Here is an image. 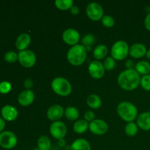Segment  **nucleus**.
<instances>
[{
	"mask_svg": "<svg viewBox=\"0 0 150 150\" xmlns=\"http://www.w3.org/2000/svg\"><path fill=\"white\" fill-rule=\"evenodd\" d=\"M140 75L135 69H126L118 76V84L122 89L132 91L136 89L140 85Z\"/></svg>",
	"mask_w": 150,
	"mask_h": 150,
	"instance_id": "1",
	"label": "nucleus"
},
{
	"mask_svg": "<svg viewBox=\"0 0 150 150\" xmlns=\"http://www.w3.org/2000/svg\"><path fill=\"white\" fill-rule=\"evenodd\" d=\"M86 56V48L82 44H77L69 49L67 54V59L72 65L80 66L85 62Z\"/></svg>",
	"mask_w": 150,
	"mask_h": 150,
	"instance_id": "2",
	"label": "nucleus"
},
{
	"mask_svg": "<svg viewBox=\"0 0 150 150\" xmlns=\"http://www.w3.org/2000/svg\"><path fill=\"white\" fill-rule=\"evenodd\" d=\"M117 111L120 118L127 122H133L138 117V109L136 106L127 101L120 103L117 105Z\"/></svg>",
	"mask_w": 150,
	"mask_h": 150,
	"instance_id": "3",
	"label": "nucleus"
},
{
	"mask_svg": "<svg viewBox=\"0 0 150 150\" xmlns=\"http://www.w3.org/2000/svg\"><path fill=\"white\" fill-rule=\"evenodd\" d=\"M51 88L56 94L62 97L68 96L72 92L70 83L62 77L55 78L51 82Z\"/></svg>",
	"mask_w": 150,
	"mask_h": 150,
	"instance_id": "4",
	"label": "nucleus"
},
{
	"mask_svg": "<svg viewBox=\"0 0 150 150\" xmlns=\"http://www.w3.org/2000/svg\"><path fill=\"white\" fill-rule=\"evenodd\" d=\"M130 47L124 40H118L113 45L111 48V57L114 59L121 61L127 58L129 54Z\"/></svg>",
	"mask_w": 150,
	"mask_h": 150,
	"instance_id": "5",
	"label": "nucleus"
},
{
	"mask_svg": "<svg viewBox=\"0 0 150 150\" xmlns=\"http://www.w3.org/2000/svg\"><path fill=\"white\" fill-rule=\"evenodd\" d=\"M17 136L13 132L6 130L0 133V146L3 149H13L17 145Z\"/></svg>",
	"mask_w": 150,
	"mask_h": 150,
	"instance_id": "6",
	"label": "nucleus"
},
{
	"mask_svg": "<svg viewBox=\"0 0 150 150\" xmlns=\"http://www.w3.org/2000/svg\"><path fill=\"white\" fill-rule=\"evenodd\" d=\"M18 62L23 67L29 68L36 63V55L31 50H25L18 53Z\"/></svg>",
	"mask_w": 150,
	"mask_h": 150,
	"instance_id": "7",
	"label": "nucleus"
},
{
	"mask_svg": "<svg viewBox=\"0 0 150 150\" xmlns=\"http://www.w3.org/2000/svg\"><path fill=\"white\" fill-rule=\"evenodd\" d=\"M86 15L92 21H99L103 17V9L102 6L97 2H91L86 9Z\"/></svg>",
	"mask_w": 150,
	"mask_h": 150,
	"instance_id": "8",
	"label": "nucleus"
},
{
	"mask_svg": "<svg viewBox=\"0 0 150 150\" xmlns=\"http://www.w3.org/2000/svg\"><path fill=\"white\" fill-rule=\"evenodd\" d=\"M50 133L57 140L64 139L67 134V127L62 121L54 122L50 126Z\"/></svg>",
	"mask_w": 150,
	"mask_h": 150,
	"instance_id": "9",
	"label": "nucleus"
},
{
	"mask_svg": "<svg viewBox=\"0 0 150 150\" xmlns=\"http://www.w3.org/2000/svg\"><path fill=\"white\" fill-rule=\"evenodd\" d=\"M89 129L92 133L97 136L103 135L108 131V126L106 122L103 120H94L89 123Z\"/></svg>",
	"mask_w": 150,
	"mask_h": 150,
	"instance_id": "10",
	"label": "nucleus"
},
{
	"mask_svg": "<svg viewBox=\"0 0 150 150\" xmlns=\"http://www.w3.org/2000/svg\"><path fill=\"white\" fill-rule=\"evenodd\" d=\"M80 34L76 29L73 28H69L65 29L62 34V40L67 45H77L80 40Z\"/></svg>",
	"mask_w": 150,
	"mask_h": 150,
	"instance_id": "11",
	"label": "nucleus"
},
{
	"mask_svg": "<svg viewBox=\"0 0 150 150\" xmlns=\"http://www.w3.org/2000/svg\"><path fill=\"white\" fill-rule=\"evenodd\" d=\"M88 70L90 76L95 79H101L105 75V67H104L103 64L98 60L92 61L89 64Z\"/></svg>",
	"mask_w": 150,
	"mask_h": 150,
	"instance_id": "12",
	"label": "nucleus"
},
{
	"mask_svg": "<svg viewBox=\"0 0 150 150\" xmlns=\"http://www.w3.org/2000/svg\"><path fill=\"white\" fill-rule=\"evenodd\" d=\"M64 114V108L60 105H54L50 107L47 111V117L53 122L59 121Z\"/></svg>",
	"mask_w": 150,
	"mask_h": 150,
	"instance_id": "13",
	"label": "nucleus"
},
{
	"mask_svg": "<svg viewBox=\"0 0 150 150\" xmlns=\"http://www.w3.org/2000/svg\"><path fill=\"white\" fill-rule=\"evenodd\" d=\"M1 114L4 120L8 122L14 121L18 116V112L16 108L10 105H5L1 110Z\"/></svg>",
	"mask_w": 150,
	"mask_h": 150,
	"instance_id": "14",
	"label": "nucleus"
},
{
	"mask_svg": "<svg viewBox=\"0 0 150 150\" xmlns=\"http://www.w3.org/2000/svg\"><path fill=\"white\" fill-rule=\"evenodd\" d=\"M147 49L146 45L142 43H135L130 47L129 54L134 59H140L146 56Z\"/></svg>",
	"mask_w": 150,
	"mask_h": 150,
	"instance_id": "15",
	"label": "nucleus"
},
{
	"mask_svg": "<svg viewBox=\"0 0 150 150\" xmlns=\"http://www.w3.org/2000/svg\"><path fill=\"white\" fill-rule=\"evenodd\" d=\"M35 100V93L32 90H23L18 96V102L22 106H29Z\"/></svg>",
	"mask_w": 150,
	"mask_h": 150,
	"instance_id": "16",
	"label": "nucleus"
},
{
	"mask_svg": "<svg viewBox=\"0 0 150 150\" xmlns=\"http://www.w3.org/2000/svg\"><path fill=\"white\" fill-rule=\"evenodd\" d=\"M138 127L145 131L150 130V112H143L137 117Z\"/></svg>",
	"mask_w": 150,
	"mask_h": 150,
	"instance_id": "17",
	"label": "nucleus"
},
{
	"mask_svg": "<svg viewBox=\"0 0 150 150\" xmlns=\"http://www.w3.org/2000/svg\"><path fill=\"white\" fill-rule=\"evenodd\" d=\"M31 43V37L29 34H21L16 41V47L20 51L26 50L27 47Z\"/></svg>",
	"mask_w": 150,
	"mask_h": 150,
	"instance_id": "18",
	"label": "nucleus"
},
{
	"mask_svg": "<svg viewBox=\"0 0 150 150\" xmlns=\"http://www.w3.org/2000/svg\"><path fill=\"white\" fill-rule=\"evenodd\" d=\"M70 150H91V146L86 139H78L72 143Z\"/></svg>",
	"mask_w": 150,
	"mask_h": 150,
	"instance_id": "19",
	"label": "nucleus"
},
{
	"mask_svg": "<svg viewBox=\"0 0 150 150\" xmlns=\"http://www.w3.org/2000/svg\"><path fill=\"white\" fill-rule=\"evenodd\" d=\"M135 70L139 75H149L150 73V63L145 60H142L135 65Z\"/></svg>",
	"mask_w": 150,
	"mask_h": 150,
	"instance_id": "20",
	"label": "nucleus"
},
{
	"mask_svg": "<svg viewBox=\"0 0 150 150\" xmlns=\"http://www.w3.org/2000/svg\"><path fill=\"white\" fill-rule=\"evenodd\" d=\"M107 54H108V48L106 45H98L95 48L93 51V57L96 60L99 61V60L103 59L106 57Z\"/></svg>",
	"mask_w": 150,
	"mask_h": 150,
	"instance_id": "21",
	"label": "nucleus"
},
{
	"mask_svg": "<svg viewBox=\"0 0 150 150\" xmlns=\"http://www.w3.org/2000/svg\"><path fill=\"white\" fill-rule=\"evenodd\" d=\"M86 103H87L88 106L90 107L92 109H98L102 105V100L98 95L92 94L88 96Z\"/></svg>",
	"mask_w": 150,
	"mask_h": 150,
	"instance_id": "22",
	"label": "nucleus"
},
{
	"mask_svg": "<svg viewBox=\"0 0 150 150\" xmlns=\"http://www.w3.org/2000/svg\"><path fill=\"white\" fill-rule=\"evenodd\" d=\"M89 129V123L85 120H80L76 121L73 125V131L78 134H82Z\"/></svg>",
	"mask_w": 150,
	"mask_h": 150,
	"instance_id": "23",
	"label": "nucleus"
},
{
	"mask_svg": "<svg viewBox=\"0 0 150 150\" xmlns=\"http://www.w3.org/2000/svg\"><path fill=\"white\" fill-rule=\"evenodd\" d=\"M64 116L70 121H75L79 117V111L76 107L68 106L64 110Z\"/></svg>",
	"mask_w": 150,
	"mask_h": 150,
	"instance_id": "24",
	"label": "nucleus"
},
{
	"mask_svg": "<svg viewBox=\"0 0 150 150\" xmlns=\"http://www.w3.org/2000/svg\"><path fill=\"white\" fill-rule=\"evenodd\" d=\"M51 147V142L46 136H41L38 140V148L40 150H50Z\"/></svg>",
	"mask_w": 150,
	"mask_h": 150,
	"instance_id": "25",
	"label": "nucleus"
},
{
	"mask_svg": "<svg viewBox=\"0 0 150 150\" xmlns=\"http://www.w3.org/2000/svg\"><path fill=\"white\" fill-rule=\"evenodd\" d=\"M138 130H139V127L134 122L127 123L125 128V132L126 135L130 137H133L136 136L138 133Z\"/></svg>",
	"mask_w": 150,
	"mask_h": 150,
	"instance_id": "26",
	"label": "nucleus"
},
{
	"mask_svg": "<svg viewBox=\"0 0 150 150\" xmlns=\"http://www.w3.org/2000/svg\"><path fill=\"white\" fill-rule=\"evenodd\" d=\"M55 6L61 10H67L73 6V0H56Z\"/></svg>",
	"mask_w": 150,
	"mask_h": 150,
	"instance_id": "27",
	"label": "nucleus"
},
{
	"mask_svg": "<svg viewBox=\"0 0 150 150\" xmlns=\"http://www.w3.org/2000/svg\"><path fill=\"white\" fill-rule=\"evenodd\" d=\"M82 45L85 47L86 48H89L88 51L90 50L91 46L93 45L95 42V38L93 35L92 34H87V35H85L83 37L81 40Z\"/></svg>",
	"mask_w": 150,
	"mask_h": 150,
	"instance_id": "28",
	"label": "nucleus"
},
{
	"mask_svg": "<svg viewBox=\"0 0 150 150\" xmlns=\"http://www.w3.org/2000/svg\"><path fill=\"white\" fill-rule=\"evenodd\" d=\"M4 59L7 62L14 63L18 59V54L13 51H7L4 56Z\"/></svg>",
	"mask_w": 150,
	"mask_h": 150,
	"instance_id": "29",
	"label": "nucleus"
},
{
	"mask_svg": "<svg viewBox=\"0 0 150 150\" xmlns=\"http://www.w3.org/2000/svg\"><path fill=\"white\" fill-rule=\"evenodd\" d=\"M140 85L144 90L150 92V74L142 76Z\"/></svg>",
	"mask_w": 150,
	"mask_h": 150,
	"instance_id": "30",
	"label": "nucleus"
},
{
	"mask_svg": "<svg viewBox=\"0 0 150 150\" xmlns=\"http://www.w3.org/2000/svg\"><path fill=\"white\" fill-rule=\"evenodd\" d=\"M116 65V62H115V59L112 58L111 57H108L107 58H105V61L103 62V66L105 67V70H112L113 69H114Z\"/></svg>",
	"mask_w": 150,
	"mask_h": 150,
	"instance_id": "31",
	"label": "nucleus"
},
{
	"mask_svg": "<svg viewBox=\"0 0 150 150\" xmlns=\"http://www.w3.org/2000/svg\"><path fill=\"white\" fill-rule=\"evenodd\" d=\"M12 89V85L11 83L7 81H3L0 82V93L1 94H5L9 93Z\"/></svg>",
	"mask_w": 150,
	"mask_h": 150,
	"instance_id": "32",
	"label": "nucleus"
},
{
	"mask_svg": "<svg viewBox=\"0 0 150 150\" xmlns=\"http://www.w3.org/2000/svg\"><path fill=\"white\" fill-rule=\"evenodd\" d=\"M102 21V23L104 26L105 27H112L115 23V21H114V18L111 16H104L103 18L101 19Z\"/></svg>",
	"mask_w": 150,
	"mask_h": 150,
	"instance_id": "33",
	"label": "nucleus"
},
{
	"mask_svg": "<svg viewBox=\"0 0 150 150\" xmlns=\"http://www.w3.org/2000/svg\"><path fill=\"white\" fill-rule=\"evenodd\" d=\"M95 113L92 111H87L85 112L84 114V120L87 122H92L95 119Z\"/></svg>",
	"mask_w": 150,
	"mask_h": 150,
	"instance_id": "34",
	"label": "nucleus"
},
{
	"mask_svg": "<svg viewBox=\"0 0 150 150\" xmlns=\"http://www.w3.org/2000/svg\"><path fill=\"white\" fill-rule=\"evenodd\" d=\"M33 86H34V83L33 81H32V79H26V80L24 81V83H23V86L26 88V89H28V90H31V89L33 87Z\"/></svg>",
	"mask_w": 150,
	"mask_h": 150,
	"instance_id": "35",
	"label": "nucleus"
},
{
	"mask_svg": "<svg viewBox=\"0 0 150 150\" xmlns=\"http://www.w3.org/2000/svg\"><path fill=\"white\" fill-rule=\"evenodd\" d=\"M144 26L148 31L150 32V13L146 15V18L144 19Z\"/></svg>",
	"mask_w": 150,
	"mask_h": 150,
	"instance_id": "36",
	"label": "nucleus"
},
{
	"mask_svg": "<svg viewBox=\"0 0 150 150\" xmlns=\"http://www.w3.org/2000/svg\"><path fill=\"white\" fill-rule=\"evenodd\" d=\"M79 11H80V9L78 6L73 5V7L70 8V13L73 15H78L79 13Z\"/></svg>",
	"mask_w": 150,
	"mask_h": 150,
	"instance_id": "37",
	"label": "nucleus"
},
{
	"mask_svg": "<svg viewBox=\"0 0 150 150\" xmlns=\"http://www.w3.org/2000/svg\"><path fill=\"white\" fill-rule=\"evenodd\" d=\"M4 127H5V120L2 117H0V133L3 132Z\"/></svg>",
	"mask_w": 150,
	"mask_h": 150,
	"instance_id": "38",
	"label": "nucleus"
},
{
	"mask_svg": "<svg viewBox=\"0 0 150 150\" xmlns=\"http://www.w3.org/2000/svg\"><path fill=\"white\" fill-rule=\"evenodd\" d=\"M126 67H127V69H134V64H133V62L132 60L128 59L126 62Z\"/></svg>",
	"mask_w": 150,
	"mask_h": 150,
	"instance_id": "39",
	"label": "nucleus"
},
{
	"mask_svg": "<svg viewBox=\"0 0 150 150\" xmlns=\"http://www.w3.org/2000/svg\"><path fill=\"white\" fill-rule=\"evenodd\" d=\"M58 144H59V146H61V147H64V146L66 145L65 140H64V139H61V140H59Z\"/></svg>",
	"mask_w": 150,
	"mask_h": 150,
	"instance_id": "40",
	"label": "nucleus"
},
{
	"mask_svg": "<svg viewBox=\"0 0 150 150\" xmlns=\"http://www.w3.org/2000/svg\"><path fill=\"white\" fill-rule=\"evenodd\" d=\"M146 57H147L149 59H150V49L149 50H147V52H146Z\"/></svg>",
	"mask_w": 150,
	"mask_h": 150,
	"instance_id": "41",
	"label": "nucleus"
},
{
	"mask_svg": "<svg viewBox=\"0 0 150 150\" xmlns=\"http://www.w3.org/2000/svg\"><path fill=\"white\" fill-rule=\"evenodd\" d=\"M33 150H40L39 149H38V148H37V149H34Z\"/></svg>",
	"mask_w": 150,
	"mask_h": 150,
	"instance_id": "42",
	"label": "nucleus"
}]
</instances>
